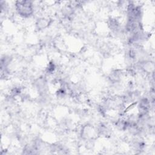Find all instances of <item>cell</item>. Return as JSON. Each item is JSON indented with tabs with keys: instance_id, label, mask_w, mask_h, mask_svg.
Listing matches in <instances>:
<instances>
[{
	"instance_id": "obj_1",
	"label": "cell",
	"mask_w": 155,
	"mask_h": 155,
	"mask_svg": "<svg viewBox=\"0 0 155 155\" xmlns=\"http://www.w3.org/2000/svg\"><path fill=\"white\" fill-rule=\"evenodd\" d=\"M17 5L18 10L21 15L28 16L32 13L31 4L29 1H22L18 2Z\"/></svg>"
}]
</instances>
